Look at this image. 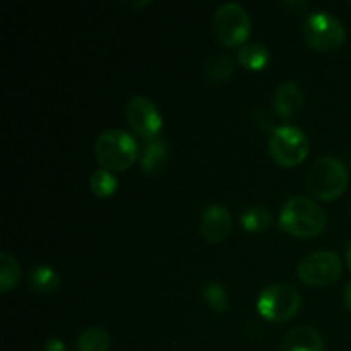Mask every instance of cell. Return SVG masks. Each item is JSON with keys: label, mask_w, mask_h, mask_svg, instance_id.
Wrapping results in <instances>:
<instances>
[{"label": "cell", "mask_w": 351, "mask_h": 351, "mask_svg": "<svg viewBox=\"0 0 351 351\" xmlns=\"http://www.w3.org/2000/svg\"><path fill=\"white\" fill-rule=\"evenodd\" d=\"M287 7H295V9L307 10V3H305V2H288Z\"/></svg>", "instance_id": "24"}, {"label": "cell", "mask_w": 351, "mask_h": 351, "mask_svg": "<svg viewBox=\"0 0 351 351\" xmlns=\"http://www.w3.org/2000/svg\"><path fill=\"white\" fill-rule=\"evenodd\" d=\"M89 187H91V192L96 197L106 199L115 194L117 189H119V182H117V177L112 171L105 170V168H99V170H95L91 173Z\"/></svg>", "instance_id": "20"}, {"label": "cell", "mask_w": 351, "mask_h": 351, "mask_svg": "<svg viewBox=\"0 0 351 351\" xmlns=\"http://www.w3.org/2000/svg\"><path fill=\"white\" fill-rule=\"evenodd\" d=\"M21 280V267L9 252L0 254V291L3 295L17 287Z\"/></svg>", "instance_id": "19"}, {"label": "cell", "mask_w": 351, "mask_h": 351, "mask_svg": "<svg viewBox=\"0 0 351 351\" xmlns=\"http://www.w3.org/2000/svg\"><path fill=\"white\" fill-rule=\"evenodd\" d=\"M233 226L232 215L228 209L221 204H211L202 211L201 219H199V228H201L202 237L208 242H221L230 235Z\"/></svg>", "instance_id": "10"}, {"label": "cell", "mask_w": 351, "mask_h": 351, "mask_svg": "<svg viewBox=\"0 0 351 351\" xmlns=\"http://www.w3.org/2000/svg\"><path fill=\"white\" fill-rule=\"evenodd\" d=\"M29 285L36 293L50 295L60 288V278L50 266H36L29 273Z\"/></svg>", "instance_id": "17"}, {"label": "cell", "mask_w": 351, "mask_h": 351, "mask_svg": "<svg viewBox=\"0 0 351 351\" xmlns=\"http://www.w3.org/2000/svg\"><path fill=\"white\" fill-rule=\"evenodd\" d=\"M204 298L206 304L213 308L215 312L221 314L228 308V295L226 290L219 283H211L204 288Z\"/></svg>", "instance_id": "21"}, {"label": "cell", "mask_w": 351, "mask_h": 351, "mask_svg": "<svg viewBox=\"0 0 351 351\" xmlns=\"http://www.w3.org/2000/svg\"><path fill=\"white\" fill-rule=\"evenodd\" d=\"M350 209H351V204H350Z\"/></svg>", "instance_id": "26"}, {"label": "cell", "mask_w": 351, "mask_h": 351, "mask_svg": "<svg viewBox=\"0 0 351 351\" xmlns=\"http://www.w3.org/2000/svg\"><path fill=\"white\" fill-rule=\"evenodd\" d=\"M240 223L247 232L261 233L269 228L271 223H273V216H271L269 209H266L264 206H252L242 213Z\"/></svg>", "instance_id": "18"}, {"label": "cell", "mask_w": 351, "mask_h": 351, "mask_svg": "<svg viewBox=\"0 0 351 351\" xmlns=\"http://www.w3.org/2000/svg\"><path fill=\"white\" fill-rule=\"evenodd\" d=\"M304 105V91L295 81H285L278 86L273 96V108L281 119H291Z\"/></svg>", "instance_id": "11"}, {"label": "cell", "mask_w": 351, "mask_h": 351, "mask_svg": "<svg viewBox=\"0 0 351 351\" xmlns=\"http://www.w3.org/2000/svg\"><path fill=\"white\" fill-rule=\"evenodd\" d=\"M168 146L161 137L149 141L141 154V168L147 175H160L167 168Z\"/></svg>", "instance_id": "13"}, {"label": "cell", "mask_w": 351, "mask_h": 351, "mask_svg": "<svg viewBox=\"0 0 351 351\" xmlns=\"http://www.w3.org/2000/svg\"><path fill=\"white\" fill-rule=\"evenodd\" d=\"M110 346L112 338L103 326H89L77 338V351H108Z\"/></svg>", "instance_id": "16"}, {"label": "cell", "mask_w": 351, "mask_h": 351, "mask_svg": "<svg viewBox=\"0 0 351 351\" xmlns=\"http://www.w3.org/2000/svg\"><path fill=\"white\" fill-rule=\"evenodd\" d=\"M233 71H235V64H233L232 58L228 55L216 53L211 55L208 58L204 65V77L208 79L211 84H225L230 77L233 75Z\"/></svg>", "instance_id": "14"}, {"label": "cell", "mask_w": 351, "mask_h": 351, "mask_svg": "<svg viewBox=\"0 0 351 351\" xmlns=\"http://www.w3.org/2000/svg\"><path fill=\"white\" fill-rule=\"evenodd\" d=\"M324 226L326 215L322 208L304 195L288 199L280 213V228L297 239L317 237Z\"/></svg>", "instance_id": "1"}, {"label": "cell", "mask_w": 351, "mask_h": 351, "mask_svg": "<svg viewBox=\"0 0 351 351\" xmlns=\"http://www.w3.org/2000/svg\"><path fill=\"white\" fill-rule=\"evenodd\" d=\"M346 263H348V267H350V271H351V240H350V243H348V249H346Z\"/></svg>", "instance_id": "25"}, {"label": "cell", "mask_w": 351, "mask_h": 351, "mask_svg": "<svg viewBox=\"0 0 351 351\" xmlns=\"http://www.w3.org/2000/svg\"><path fill=\"white\" fill-rule=\"evenodd\" d=\"M311 143L307 134L295 125H280L269 139V154L280 167H298L308 156Z\"/></svg>", "instance_id": "6"}, {"label": "cell", "mask_w": 351, "mask_h": 351, "mask_svg": "<svg viewBox=\"0 0 351 351\" xmlns=\"http://www.w3.org/2000/svg\"><path fill=\"white\" fill-rule=\"evenodd\" d=\"M341 259L338 254L321 250L308 254L298 264V278L308 287H328L341 276Z\"/></svg>", "instance_id": "8"}, {"label": "cell", "mask_w": 351, "mask_h": 351, "mask_svg": "<svg viewBox=\"0 0 351 351\" xmlns=\"http://www.w3.org/2000/svg\"><path fill=\"white\" fill-rule=\"evenodd\" d=\"M237 60L243 69L259 72L264 71L269 64V51L261 43H245L243 47H240Z\"/></svg>", "instance_id": "15"}, {"label": "cell", "mask_w": 351, "mask_h": 351, "mask_svg": "<svg viewBox=\"0 0 351 351\" xmlns=\"http://www.w3.org/2000/svg\"><path fill=\"white\" fill-rule=\"evenodd\" d=\"M350 175L345 165L331 156L321 158L307 173V189L319 201H335L348 187Z\"/></svg>", "instance_id": "3"}, {"label": "cell", "mask_w": 351, "mask_h": 351, "mask_svg": "<svg viewBox=\"0 0 351 351\" xmlns=\"http://www.w3.org/2000/svg\"><path fill=\"white\" fill-rule=\"evenodd\" d=\"M283 351H324V343L314 328L300 326L288 332L283 343Z\"/></svg>", "instance_id": "12"}, {"label": "cell", "mask_w": 351, "mask_h": 351, "mask_svg": "<svg viewBox=\"0 0 351 351\" xmlns=\"http://www.w3.org/2000/svg\"><path fill=\"white\" fill-rule=\"evenodd\" d=\"M43 351H67V348H65L64 341L60 338H50L45 343Z\"/></svg>", "instance_id": "22"}, {"label": "cell", "mask_w": 351, "mask_h": 351, "mask_svg": "<svg viewBox=\"0 0 351 351\" xmlns=\"http://www.w3.org/2000/svg\"><path fill=\"white\" fill-rule=\"evenodd\" d=\"M213 31L223 47H243L250 36V17L240 3H223L213 16Z\"/></svg>", "instance_id": "4"}, {"label": "cell", "mask_w": 351, "mask_h": 351, "mask_svg": "<svg viewBox=\"0 0 351 351\" xmlns=\"http://www.w3.org/2000/svg\"><path fill=\"white\" fill-rule=\"evenodd\" d=\"M343 298H345V305H346V308H348V311L351 312V283L348 285V287H346L345 295H343Z\"/></svg>", "instance_id": "23"}, {"label": "cell", "mask_w": 351, "mask_h": 351, "mask_svg": "<svg viewBox=\"0 0 351 351\" xmlns=\"http://www.w3.org/2000/svg\"><path fill=\"white\" fill-rule=\"evenodd\" d=\"M95 156L105 170H129L139 156L136 139L129 132L119 129L105 130L95 143Z\"/></svg>", "instance_id": "2"}, {"label": "cell", "mask_w": 351, "mask_h": 351, "mask_svg": "<svg viewBox=\"0 0 351 351\" xmlns=\"http://www.w3.org/2000/svg\"><path fill=\"white\" fill-rule=\"evenodd\" d=\"M302 297L290 285H269L257 298V312L269 322H287L300 311Z\"/></svg>", "instance_id": "5"}, {"label": "cell", "mask_w": 351, "mask_h": 351, "mask_svg": "<svg viewBox=\"0 0 351 351\" xmlns=\"http://www.w3.org/2000/svg\"><path fill=\"white\" fill-rule=\"evenodd\" d=\"M125 119L130 130L146 141H153L160 136L163 119L158 106L146 96H134L125 106Z\"/></svg>", "instance_id": "9"}, {"label": "cell", "mask_w": 351, "mask_h": 351, "mask_svg": "<svg viewBox=\"0 0 351 351\" xmlns=\"http://www.w3.org/2000/svg\"><path fill=\"white\" fill-rule=\"evenodd\" d=\"M346 31L341 21L332 14L319 10L311 14L304 24V38L317 51H331L345 43Z\"/></svg>", "instance_id": "7"}]
</instances>
